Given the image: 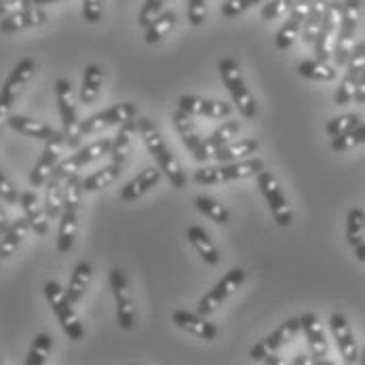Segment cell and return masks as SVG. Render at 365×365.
<instances>
[{"label": "cell", "mask_w": 365, "mask_h": 365, "mask_svg": "<svg viewBox=\"0 0 365 365\" xmlns=\"http://www.w3.org/2000/svg\"><path fill=\"white\" fill-rule=\"evenodd\" d=\"M135 123H138V131H140V135H142L148 153L157 158L158 169L167 175V180L171 182L173 188L182 190L186 186V175H184V171L180 167V163L171 155V150L167 148V144H165L160 131L157 129V125L150 118H146V116L138 118Z\"/></svg>", "instance_id": "obj_1"}, {"label": "cell", "mask_w": 365, "mask_h": 365, "mask_svg": "<svg viewBox=\"0 0 365 365\" xmlns=\"http://www.w3.org/2000/svg\"><path fill=\"white\" fill-rule=\"evenodd\" d=\"M220 74H222V81L232 98V102L237 106V110L245 116V118H254L258 114V104H256V98L252 96L245 78H243V72L237 63L235 57H222L220 59Z\"/></svg>", "instance_id": "obj_2"}, {"label": "cell", "mask_w": 365, "mask_h": 365, "mask_svg": "<svg viewBox=\"0 0 365 365\" xmlns=\"http://www.w3.org/2000/svg\"><path fill=\"white\" fill-rule=\"evenodd\" d=\"M264 169V163L260 158H243L237 163H222L220 167H205L195 173L197 184H220V182H230V180H241V178H252L258 175Z\"/></svg>", "instance_id": "obj_3"}, {"label": "cell", "mask_w": 365, "mask_h": 365, "mask_svg": "<svg viewBox=\"0 0 365 365\" xmlns=\"http://www.w3.org/2000/svg\"><path fill=\"white\" fill-rule=\"evenodd\" d=\"M43 289H45V298L49 300L53 313H55V317L59 319V323H61V327H63L66 336H68L70 340H83V336H85L83 323H81L78 314L74 313L72 302L68 300L66 289H61V285H59V283H55V281L45 283V287H43Z\"/></svg>", "instance_id": "obj_4"}, {"label": "cell", "mask_w": 365, "mask_h": 365, "mask_svg": "<svg viewBox=\"0 0 365 365\" xmlns=\"http://www.w3.org/2000/svg\"><path fill=\"white\" fill-rule=\"evenodd\" d=\"M359 13H361V0H342V15H340V28L334 45V61L336 66H344L349 55L353 51V41H355V30L359 24Z\"/></svg>", "instance_id": "obj_5"}, {"label": "cell", "mask_w": 365, "mask_h": 365, "mask_svg": "<svg viewBox=\"0 0 365 365\" xmlns=\"http://www.w3.org/2000/svg\"><path fill=\"white\" fill-rule=\"evenodd\" d=\"M256 178H258V188H260L262 197L266 199L268 207H270L272 215H274V222L279 226H283V228L289 226L294 222V211H292L285 195H283V188H281L279 180L270 171H264V169Z\"/></svg>", "instance_id": "obj_6"}, {"label": "cell", "mask_w": 365, "mask_h": 365, "mask_svg": "<svg viewBox=\"0 0 365 365\" xmlns=\"http://www.w3.org/2000/svg\"><path fill=\"white\" fill-rule=\"evenodd\" d=\"M55 98H57V108H59V116H61V131H63L66 144L74 148L81 142V133H78L74 93L66 78H59L55 83Z\"/></svg>", "instance_id": "obj_7"}, {"label": "cell", "mask_w": 365, "mask_h": 365, "mask_svg": "<svg viewBox=\"0 0 365 365\" xmlns=\"http://www.w3.org/2000/svg\"><path fill=\"white\" fill-rule=\"evenodd\" d=\"M340 15H342V0H327L323 21H321L319 34H317L313 43L317 59H323V61L331 59L336 36H338V28H340Z\"/></svg>", "instance_id": "obj_8"}, {"label": "cell", "mask_w": 365, "mask_h": 365, "mask_svg": "<svg viewBox=\"0 0 365 365\" xmlns=\"http://www.w3.org/2000/svg\"><path fill=\"white\" fill-rule=\"evenodd\" d=\"M243 281H245V270H243V268H232V270H228V272L213 285V289H209L207 294L201 298V302H199V307H197V313L207 317V314H211L213 311H217V309L222 307V302H224L228 296H232V294L243 285Z\"/></svg>", "instance_id": "obj_9"}, {"label": "cell", "mask_w": 365, "mask_h": 365, "mask_svg": "<svg viewBox=\"0 0 365 365\" xmlns=\"http://www.w3.org/2000/svg\"><path fill=\"white\" fill-rule=\"evenodd\" d=\"M138 116V108L131 102H123V104L112 106V108H106L102 112L85 118L78 123V133L81 135H91V133H98L106 127H112V125H123L125 120H131Z\"/></svg>", "instance_id": "obj_10"}, {"label": "cell", "mask_w": 365, "mask_h": 365, "mask_svg": "<svg viewBox=\"0 0 365 365\" xmlns=\"http://www.w3.org/2000/svg\"><path fill=\"white\" fill-rule=\"evenodd\" d=\"M110 148H112V140H110V138H102V140H98V142L89 144V146L81 148L78 153H74V155H70L68 158H63L61 163H57V167L53 169L51 175H57V178L66 180L68 175L78 173V169H81V167H85V165L93 163L96 158L104 157V155H110Z\"/></svg>", "instance_id": "obj_11"}, {"label": "cell", "mask_w": 365, "mask_h": 365, "mask_svg": "<svg viewBox=\"0 0 365 365\" xmlns=\"http://www.w3.org/2000/svg\"><path fill=\"white\" fill-rule=\"evenodd\" d=\"M300 329H302L300 319H287V321L281 323V327H277L268 338H264V340L258 342L256 346H252L250 357H252L254 361H264L268 355L277 353L281 346H285L287 342H292V340L298 336Z\"/></svg>", "instance_id": "obj_12"}, {"label": "cell", "mask_w": 365, "mask_h": 365, "mask_svg": "<svg viewBox=\"0 0 365 365\" xmlns=\"http://www.w3.org/2000/svg\"><path fill=\"white\" fill-rule=\"evenodd\" d=\"M311 4H313V0H296V2H294L287 21L281 26V30H279L277 36H274L277 49L287 51V49L296 43V38H298L300 32H302V24H304V19H307V15H309Z\"/></svg>", "instance_id": "obj_13"}, {"label": "cell", "mask_w": 365, "mask_h": 365, "mask_svg": "<svg viewBox=\"0 0 365 365\" xmlns=\"http://www.w3.org/2000/svg\"><path fill=\"white\" fill-rule=\"evenodd\" d=\"M173 125L180 133V138L184 140L186 148L190 150L192 158L197 163H205L211 155H209L207 146H205V140H201V135L197 133V127L190 118V114H186L184 110L178 108V112L173 114Z\"/></svg>", "instance_id": "obj_14"}, {"label": "cell", "mask_w": 365, "mask_h": 365, "mask_svg": "<svg viewBox=\"0 0 365 365\" xmlns=\"http://www.w3.org/2000/svg\"><path fill=\"white\" fill-rule=\"evenodd\" d=\"M178 108L190 116H207V118H226L232 112V106L222 100H205L197 96H184L178 100Z\"/></svg>", "instance_id": "obj_15"}, {"label": "cell", "mask_w": 365, "mask_h": 365, "mask_svg": "<svg viewBox=\"0 0 365 365\" xmlns=\"http://www.w3.org/2000/svg\"><path fill=\"white\" fill-rule=\"evenodd\" d=\"M36 74V61L32 57H24L9 74V78L4 81L2 85V91L0 96L4 100H9L11 104H15V100L19 98V93L24 91V87L30 83V78Z\"/></svg>", "instance_id": "obj_16"}, {"label": "cell", "mask_w": 365, "mask_h": 365, "mask_svg": "<svg viewBox=\"0 0 365 365\" xmlns=\"http://www.w3.org/2000/svg\"><path fill=\"white\" fill-rule=\"evenodd\" d=\"M329 327H331V334L336 338V344H338L340 355L344 357V361L346 364H357L359 361V349H357V342L353 338V331H351L349 321L344 319V314H331L329 317Z\"/></svg>", "instance_id": "obj_17"}, {"label": "cell", "mask_w": 365, "mask_h": 365, "mask_svg": "<svg viewBox=\"0 0 365 365\" xmlns=\"http://www.w3.org/2000/svg\"><path fill=\"white\" fill-rule=\"evenodd\" d=\"M6 125L21 133V135H28V138H34V140H43V142H49V140H57V138H63V131H55L51 125L43 123V120H36V118H30V116H21V114H13L6 118Z\"/></svg>", "instance_id": "obj_18"}, {"label": "cell", "mask_w": 365, "mask_h": 365, "mask_svg": "<svg viewBox=\"0 0 365 365\" xmlns=\"http://www.w3.org/2000/svg\"><path fill=\"white\" fill-rule=\"evenodd\" d=\"M66 144V138H57V140H49L43 155L38 158V163L34 165L32 173H30V184L36 186H45V182L51 178L53 169L59 163V155H61V146Z\"/></svg>", "instance_id": "obj_19"}, {"label": "cell", "mask_w": 365, "mask_h": 365, "mask_svg": "<svg viewBox=\"0 0 365 365\" xmlns=\"http://www.w3.org/2000/svg\"><path fill=\"white\" fill-rule=\"evenodd\" d=\"M45 21H47V13L41 6H30V9H24V11H17V13L2 17L0 19V32H4V34L21 32L28 28L43 26Z\"/></svg>", "instance_id": "obj_20"}, {"label": "cell", "mask_w": 365, "mask_h": 365, "mask_svg": "<svg viewBox=\"0 0 365 365\" xmlns=\"http://www.w3.org/2000/svg\"><path fill=\"white\" fill-rule=\"evenodd\" d=\"M300 325L307 334L313 359L317 364H323V357H327V340H325V331L321 327V321L314 313H307L300 317Z\"/></svg>", "instance_id": "obj_21"}, {"label": "cell", "mask_w": 365, "mask_h": 365, "mask_svg": "<svg viewBox=\"0 0 365 365\" xmlns=\"http://www.w3.org/2000/svg\"><path fill=\"white\" fill-rule=\"evenodd\" d=\"M19 203H21V209H24V215L26 220L30 222V228L36 232V235H47L49 232V217H47V211H45V205H41L36 192L32 190H26L19 195Z\"/></svg>", "instance_id": "obj_22"}, {"label": "cell", "mask_w": 365, "mask_h": 365, "mask_svg": "<svg viewBox=\"0 0 365 365\" xmlns=\"http://www.w3.org/2000/svg\"><path fill=\"white\" fill-rule=\"evenodd\" d=\"M173 323L203 340H215L217 338V327L209 323L203 314L190 313V311H175L173 313Z\"/></svg>", "instance_id": "obj_23"}, {"label": "cell", "mask_w": 365, "mask_h": 365, "mask_svg": "<svg viewBox=\"0 0 365 365\" xmlns=\"http://www.w3.org/2000/svg\"><path fill=\"white\" fill-rule=\"evenodd\" d=\"M160 175H163V171L158 167H146V169H142L129 184L123 186L120 199L123 201H135V199H140L142 195H146L150 188L157 186Z\"/></svg>", "instance_id": "obj_24"}, {"label": "cell", "mask_w": 365, "mask_h": 365, "mask_svg": "<svg viewBox=\"0 0 365 365\" xmlns=\"http://www.w3.org/2000/svg\"><path fill=\"white\" fill-rule=\"evenodd\" d=\"M28 230H30V222L26 220V215L15 220V222H11L9 230L4 235H0V260H6V258H11L17 252V247L26 239Z\"/></svg>", "instance_id": "obj_25"}, {"label": "cell", "mask_w": 365, "mask_h": 365, "mask_svg": "<svg viewBox=\"0 0 365 365\" xmlns=\"http://www.w3.org/2000/svg\"><path fill=\"white\" fill-rule=\"evenodd\" d=\"M258 148H260L258 140L247 138V140H241V142L226 144V146L217 148L211 157L215 158L217 163H237V160H243V158H250L252 155H256Z\"/></svg>", "instance_id": "obj_26"}, {"label": "cell", "mask_w": 365, "mask_h": 365, "mask_svg": "<svg viewBox=\"0 0 365 365\" xmlns=\"http://www.w3.org/2000/svg\"><path fill=\"white\" fill-rule=\"evenodd\" d=\"M59 217H61V222H59V230H57V252L68 254L74 245V239H76L78 209H63Z\"/></svg>", "instance_id": "obj_27"}, {"label": "cell", "mask_w": 365, "mask_h": 365, "mask_svg": "<svg viewBox=\"0 0 365 365\" xmlns=\"http://www.w3.org/2000/svg\"><path fill=\"white\" fill-rule=\"evenodd\" d=\"M118 133L112 140V148H110V158L114 165H125V160L129 157V148H131V135L138 131V123L135 118L125 120L123 125H118Z\"/></svg>", "instance_id": "obj_28"}, {"label": "cell", "mask_w": 365, "mask_h": 365, "mask_svg": "<svg viewBox=\"0 0 365 365\" xmlns=\"http://www.w3.org/2000/svg\"><path fill=\"white\" fill-rule=\"evenodd\" d=\"M91 277H93V266H91V262H78V264L74 266L72 277H70V285H68V289H66L68 300H70L72 304H76V302L83 298L85 289H87L89 283H91Z\"/></svg>", "instance_id": "obj_29"}, {"label": "cell", "mask_w": 365, "mask_h": 365, "mask_svg": "<svg viewBox=\"0 0 365 365\" xmlns=\"http://www.w3.org/2000/svg\"><path fill=\"white\" fill-rule=\"evenodd\" d=\"M102 83H104V72H102V68H100L98 63H89V66L85 68L83 87H81V93H78L81 104H93V102L98 100V96H100Z\"/></svg>", "instance_id": "obj_30"}, {"label": "cell", "mask_w": 365, "mask_h": 365, "mask_svg": "<svg viewBox=\"0 0 365 365\" xmlns=\"http://www.w3.org/2000/svg\"><path fill=\"white\" fill-rule=\"evenodd\" d=\"M188 241H190V245L197 250V254L207 262V264H217V262H220V252H217V247L213 245V241L209 239L205 228H201V226H190V228H188Z\"/></svg>", "instance_id": "obj_31"}, {"label": "cell", "mask_w": 365, "mask_h": 365, "mask_svg": "<svg viewBox=\"0 0 365 365\" xmlns=\"http://www.w3.org/2000/svg\"><path fill=\"white\" fill-rule=\"evenodd\" d=\"M45 211H47V217L55 220L61 215L63 211V180L51 175L47 182H45Z\"/></svg>", "instance_id": "obj_32"}, {"label": "cell", "mask_w": 365, "mask_h": 365, "mask_svg": "<svg viewBox=\"0 0 365 365\" xmlns=\"http://www.w3.org/2000/svg\"><path fill=\"white\" fill-rule=\"evenodd\" d=\"M120 171H123V165H114V163H110L108 167H102L100 171H96V173H91L89 178H85L83 180V190L85 192H98V190H104L108 188L118 175H120Z\"/></svg>", "instance_id": "obj_33"}, {"label": "cell", "mask_w": 365, "mask_h": 365, "mask_svg": "<svg viewBox=\"0 0 365 365\" xmlns=\"http://www.w3.org/2000/svg\"><path fill=\"white\" fill-rule=\"evenodd\" d=\"M325 6H327V0H313L311 9H309V15L302 24V41L307 45H313L317 34H319V28H321V21H323V15H325Z\"/></svg>", "instance_id": "obj_34"}, {"label": "cell", "mask_w": 365, "mask_h": 365, "mask_svg": "<svg viewBox=\"0 0 365 365\" xmlns=\"http://www.w3.org/2000/svg\"><path fill=\"white\" fill-rule=\"evenodd\" d=\"M173 26H175V13L173 11H163L148 28H144V43L146 45H157L158 41H163L171 32Z\"/></svg>", "instance_id": "obj_35"}, {"label": "cell", "mask_w": 365, "mask_h": 365, "mask_svg": "<svg viewBox=\"0 0 365 365\" xmlns=\"http://www.w3.org/2000/svg\"><path fill=\"white\" fill-rule=\"evenodd\" d=\"M298 74L304 78H313V81H334L336 78V68L329 61L323 59H304L298 66Z\"/></svg>", "instance_id": "obj_36"}, {"label": "cell", "mask_w": 365, "mask_h": 365, "mask_svg": "<svg viewBox=\"0 0 365 365\" xmlns=\"http://www.w3.org/2000/svg\"><path fill=\"white\" fill-rule=\"evenodd\" d=\"M239 131H241V123H239V120H226L222 127H217V129L209 135L207 140H205V146H207L209 155H213L217 148L230 144V140H232Z\"/></svg>", "instance_id": "obj_37"}, {"label": "cell", "mask_w": 365, "mask_h": 365, "mask_svg": "<svg viewBox=\"0 0 365 365\" xmlns=\"http://www.w3.org/2000/svg\"><path fill=\"white\" fill-rule=\"evenodd\" d=\"M365 239V211L353 207L346 215V241L351 247H357Z\"/></svg>", "instance_id": "obj_38"}, {"label": "cell", "mask_w": 365, "mask_h": 365, "mask_svg": "<svg viewBox=\"0 0 365 365\" xmlns=\"http://www.w3.org/2000/svg\"><path fill=\"white\" fill-rule=\"evenodd\" d=\"M195 207L199 209L203 215H207L209 220H213L215 224H220V226H224V224H228V220H230V213H228V209L224 207L222 203H217L215 199H211V197H195Z\"/></svg>", "instance_id": "obj_39"}, {"label": "cell", "mask_w": 365, "mask_h": 365, "mask_svg": "<svg viewBox=\"0 0 365 365\" xmlns=\"http://www.w3.org/2000/svg\"><path fill=\"white\" fill-rule=\"evenodd\" d=\"M361 144H365V123H359L355 129H351L349 133H344L340 138H331V150L334 153H346V150H353Z\"/></svg>", "instance_id": "obj_40"}, {"label": "cell", "mask_w": 365, "mask_h": 365, "mask_svg": "<svg viewBox=\"0 0 365 365\" xmlns=\"http://www.w3.org/2000/svg\"><path fill=\"white\" fill-rule=\"evenodd\" d=\"M83 178L72 173L63 180V209H78L83 197Z\"/></svg>", "instance_id": "obj_41"}, {"label": "cell", "mask_w": 365, "mask_h": 365, "mask_svg": "<svg viewBox=\"0 0 365 365\" xmlns=\"http://www.w3.org/2000/svg\"><path fill=\"white\" fill-rule=\"evenodd\" d=\"M53 349V340L51 336L47 334H38L30 346V353H28V359H26V365H45L47 364V357L51 353Z\"/></svg>", "instance_id": "obj_42"}, {"label": "cell", "mask_w": 365, "mask_h": 365, "mask_svg": "<svg viewBox=\"0 0 365 365\" xmlns=\"http://www.w3.org/2000/svg\"><path fill=\"white\" fill-rule=\"evenodd\" d=\"M359 123H361L359 114H342V116H336V118L327 120L325 131L329 133V138H340V135L349 133L351 129H355Z\"/></svg>", "instance_id": "obj_43"}, {"label": "cell", "mask_w": 365, "mask_h": 365, "mask_svg": "<svg viewBox=\"0 0 365 365\" xmlns=\"http://www.w3.org/2000/svg\"><path fill=\"white\" fill-rule=\"evenodd\" d=\"M357 81H359V72H353V70H346L338 91H336V98L334 102L338 106H346L353 102L355 98V89H357Z\"/></svg>", "instance_id": "obj_44"}, {"label": "cell", "mask_w": 365, "mask_h": 365, "mask_svg": "<svg viewBox=\"0 0 365 365\" xmlns=\"http://www.w3.org/2000/svg\"><path fill=\"white\" fill-rule=\"evenodd\" d=\"M116 317H118V325L123 329H131L135 325V307H133L131 294L116 298Z\"/></svg>", "instance_id": "obj_45"}, {"label": "cell", "mask_w": 365, "mask_h": 365, "mask_svg": "<svg viewBox=\"0 0 365 365\" xmlns=\"http://www.w3.org/2000/svg\"><path fill=\"white\" fill-rule=\"evenodd\" d=\"M165 4H167V0H144V4L140 9V15H138V24L142 28H148L165 11Z\"/></svg>", "instance_id": "obj_46"}, {"label": "cell", "mask_w": 365, "mask_h": 365, "mask_svg": "<svg viewBox=\"0 0 365 365\" xmlns=\"http://www.w3.org/2000/svg\"><path fill=\"white\" fill-rule=\"evenodd\" d=\"M296 0H266V4L262 6L260 15L262 19L270 21V19H279L283 15H287L292 11Z\"/></svg>", "instance_id": "obj_47"}, {"label": "cell", "mask_w": 365, "mask_h": 365, "mask_svg": "<svg viewBox=\"0 0 365 365\" xmlns=\"http://www.w3.org/2000/svg\"><path fill=\"white\" fill-rule=\"evenodd\" d=\"M260 2H266V0H226V2L222 4V15L228 17V19H232V17L245 13L247 9L258 6Z\"/></svg>", "instance_id": "obj_48"}, {"label": "cell", "mask_w": 365, "mask_h": 365, "mask_svg": "<svg viewBox=\"0 0 365 365\" xmlns=\"http://www.w3.org/2000/svg\"><path fill=\"white\" fill-rule=\"evenodd\" d=\"M108 281H110V287H112V294L114 298H120V296H129V281L125 277L123 270L118 268H110V274H108Z\"/></svg>", "instance_id": "obj_49"}, {"label": "cell", "mask_w": 365, "mask_h": 365, "mask_svg": "<svg viewBox=\"0 0 365 365\" xmlns=\"http://www.w3.org/2000/svg\"><path fill=\"white\" fill-rule=\"evenodd\" d=\"M205 17H207V0H188L190 26H203Z\"/></svg>", "instance_id": "obj_50"}, {"label": "cell", "mask_w": 365, "mask_h": 365, "mask_svg": "<svg viewBox=\"0 0 365 365\" xmlns=\"http://www.w3.org/2000/svg\"><path fill=\"white\" fill-rule=\"evenodd\" d=\"M104 15L102 0H83V17L87 24H98Z\"/></svg>", "instance_id": "obj_51"}, {"label": "cell", "mask_w": 365, "mask_h": 365, "mask_svg": "<svg viewBox=\"0 0 365 365\" xmlns=\"http://www.w3.org/2000/svg\"><path fill=\"white\" fill-rule=\"evenodd\" d=\"M0 197L6 201V203H17L19 201V192H17V188H15V184L9 180V175L0 169Z\"/></svg>", "instance_id": "obj_52"}, {"label": "cell", "mask_w": 365, "mask_h": 365, "mask_svg": "<svg viewBox=\"0 0 365 365\" xmlns=\"http://www.w3.org/2000/svg\"><path fill=\"white\" fill-rule=\"evenodd\" d=\"M30 6H34L32 0H0V17H6L11 13L24 11V9H30Z\"/></svg>", "instance_id": "obj_53"}, {"label": "cell", "mask_w": 365, "mask_h": 365, "mask_svg": "<svg viewBox=\"0 0 365 365\" xmlns=\"http://www.w3.org/2000/svg\"><path fill=\"white\" fill-rule=\"evenodd\" d=\"M357 104H365V66L359 74V81H357V89H355V98H353Z\"/></svg>", "instance_id": "obj_54"}, {"label": "cell", "mask_w": 365, "mask_h": 365, "mask_svg": "<svg viewBox=\"0 0 365 365\" xmlns=\"http://www.w3.org/2000/svg\"><path fill=\"white\" fill-rule=\"evenodd\" d=\"M11 108H13V104L0 96V131H2V127H4V123H6V118H9V112H11Z\"/></svg>", "instance_id": "obj_55"}, {"label": "cell", "mask_w": 365, "mask_h": 365, "mask_svg": "<svg viewBox=\"0 0 365 365\" xmlns=\"http://www.w3.org/2000/svg\"><path fill=\"white\" fill-rule=\"evenodd\" d=\"M9 226H11V222H9V217H6L4 209L0 207V235H4V232L9 230Z\"/></svg>", "instance_id": "obj_56"}, {"label": "cell", "mask_w": 365, "mask_h": 365, "mask_svg": "<svg viewBox=\"0 0 365 365\" xmlns=\"http://www.w3.org/2000/svg\"><path fill=\"white\" fill-rule=\"evenodd\" d=\"M355 250V258L359 262H365V241L364 243H359L357 247H353Z\"/></svg>", "instance_id": "obj_57"}, {"label": "cell", "mask_w": 365, "mask_h": 365, "mask_svg": "<svg viewBox=\"0 0 365 365\" xmlns=\"http://www.w3.org/2000/svg\"><path fill=\"white\" fill-rule=\"evenodd\" d=\"M294 364L296 365L298 364H317V361H314V359H307L304 355H300V357H296V359H294Z\"/></svg>", "instance_id": "obj_58"}, {"label": "cell", "mask_w": 365, "mask_h": 365, "mask_svg": "<svg viewBox=\"0 0 365 365\" xmlns=\"http://www.w3.org/2000/svg\"><path fill=\"white\" fill-rule=\"evenodd\" d=\"M53 2H59V0H32L34 6H45V4H53Z\"/></svg>", "instance_id": "obj_59"}, {"label": "cell", "mask_w": 365, "mask_h": 365, "mask_svg": "<svg viewBox=\"0 0 365 365\" xmlns=\"http://www.w3.org/2000/svg\"><path fill=\"white\" fill-rule=\"evenodd\" d=\"M359 364L365 365V349H364V351H361V353H359Z\"/></svg>", "instance_id": "obj_60"}]
</instances>
